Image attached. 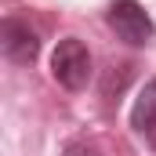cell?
<instances>
[{"label":"cell","instance_id":"cell-2","mask_svg":"<svg viewBox=\"0 0 156 156\" xmlns=\"http://www.w3.org/2000/svg\"><path fill=\"white\" fill-rule=\"evenodd\" d=\"M109 29L123 44L142 47V44L153 40V18L145 15V7L138 0H113L109 4Z\"/></svg>","mask_w":156,"mask_h":156},{"label":"cell","instance_id":"cell-1","mask_svg":"<svg viewBox=\"0 0 156 156\" xmlns=\"http://www.w3.org/2000/svg\"><path fill=\"white\" fill-rule=\"evenodd\" d=\"M51 76L66 91H83L87 87V80H91V51L83 47V40H76V37L58 40V47L51 55Z\"/></svg>","mask_w":156,"mask_h":156},{"label":"cell","instance_id":"cell-4","mask_svg":"<svg viewBox=\"0 0 156 156\" xmlns=\"http://www.w3.org/2000/svg\"><path fill=\"white\" fill-rule=\"evenodd\" d=\"M131 127L138 134H145V142L156 149V76L138 91V98L131 105Z\"/></svg>","mask_w":156,"mask_h":156},{"label":"cell","instance_id":"cell-5","mask_svg":"<svg viewBox=\"0 0 156 156\" xmlns=\"http://www.w3.org/2000/svg\"><path fill=\"white\" fill-rule=\"evenodd\" d=\"M66 156H94V153H91L87 145H69V149H66Z\"/></svg>","mask_w":156,"mask_h":156},{"label":"cell","instance_id":"cell-3","mask_svg":"<svg viewBox=\"0 0 156 156\" xmlns=\"http://www.w3.org/2000/svg\"><path fill=\"white\" fill-rule=\"evenodd\" d=\"M0 47H4V55H7L11 62L29 66L40 55V37H37V29H33L29 22H22V18H4V26H0Z\"/></svg>","mask_w":156,"mask_h":156}]
</instances>
